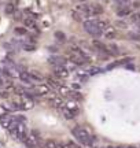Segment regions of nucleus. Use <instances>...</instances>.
<instances>
[{"label":"nucleus","instance_id":"nucleus-3","mask_svg":"<svg viewBox=\"0 0 140 148\" xmlns=\"http://www.w3.org/2000/svg\"><path fill=\"white\" fill-rule=\"evenodd\" d=\"M67 59L71 63L77 64V66H84V64L89 63V56L78 47H69V49H67Z\"/></svg>","mask_w":140,"mask_h":148},{"label":"nucleus","instance_id":"nucleus-19","mask_svg":"<svg viewBox=\"0 0 140 148\" xmlns=\"http://www.w3.org/2000/svg\"><path fill=\"white\" fill-rule=\"evenodd\" d=\"M15 33L16 34H22V36H23V34H26V29H25V27H16Z\"/></svg>","mask_w":140,"mask_h":148},{"label":"nucleus","instance_id":"nucleus-5","mask_svg":"<svg viewBox=\"0 0 140 148\" xmlns=\"http://www.w3.org/2000/svg\"><path fill=\"white\" fill-rule=\"evenodd\" d=\"M33 93H34V96H43V95H47L49 92V88L48 85L45 84H38V85H33Z\"/></svg>","mask_w":140,"mask_h":148},{"label":"nucleus","instance_id":"nucleus-4","mask_svg":"<svg viewBox=\"0 0 140 148\" xmlns=\"http://www.w3.org/2000/svg\"><path fill=\"white\" fill-rule=\"evenodd\" d=\"M75 10H78L80 12H82L85 15L86 19H89L92 16H97L103 14V7L100 4H96V3H84V4H80Z\"/></svg>","mask_w":140,"mask_h":148},{"label":"nucleus","instance_id":"nucleus-11","mask_svg":"<svg viewBox=\"0 0 140 148\" xmlns=\"http://www.w3.org/2000/svg\"><path fill=\"white\" fill-rule=\"evenodd\" d=\"M71 15H73V18H74L75 21H78V22H84V21H86L85 15H84L82 12H80L78 10H74L73 12H71Z\"/></svg>","mask_w":140,"mask_h":148},{"label":"nucleus","instance_id":"nucleus-15","mask_svg":"<svg viewBox=\"0 0 140 148\" xmlns=\"http://www.w3.org/2000/svg\"><path fill=\"white\" fill-rule=\"evenodd\" d=\"M49 103L52 104L54 107H62V100L60 99H58V97H54V99H49Z\"/></svg>","mask_w":140,"mask_h":148},{"label":"nucleus","instance_id":"nucleus-14","mask_svg":"<svg viewBox=\"0 0 140 148\" xmlns=\"http://www.w3.org/2000/svg\"><path fill=\"white\" fill-rule=\"evenodd\" d=\"M55 74H56V77H66V75H67V71H66L65 66H63V67H56Z\"/></svg>","mask_w":140,"mask_h":148},{"label":"nucleus","instance_id":"nucleus-13","mask_svg":"<svg viewBox=\"0 0 140 148\" xmlns=\"http://www.w3.org/2000/svg\"><path fill=\"white\" fill-rule=\"evenodd\" d=\"M62 115L65 116L66 119H73L75 116V114H73L71 111L67 108V107H65V106H62Z\"/></svg>","mask_w":140,"mask_h":148},{"label":"nucleus","instance_id":"nucleus-1","mask_svg":"<svg viewBox=\"0 0 140 148\" xmlns=\"http://www.w3.org/2000/svg\"><path fill=\"white\" fill-rule=\"evenodd\" d=\"M84 29L86 33H89L91 36H102L103 30L108 26V22L106 19H86L82 22Z\"/></svg>","mask_w":140,"mask_h":148},{"label":"nucleus","instance_id":"nucleus-8","mask_svg":"<svg viewBox=\"0 0 140 148\" xmlns=\"http://www.w3.org/2000/svg\"><path fill=\"white\" fill-rule=\"evenodd\" d=\"M107 44V42H106ZM119 53V48L115 45V44H111V42H108L107 44V55L108 56H117Z\"/></svg>","mask_w":140,"mask_h":148},{"label":"nucleus","instance_id":"nucleus-16","mask_svg":"<svg viewBox=\"0 0 140 148\" xmlns=\"http://www.w3.org/2000/svg\"><path fill=\"white\" fill-rule=\"evenodd\" d=\"M130 21L140 23V12H133V14H130Z\"/></svg>","mask_w":140,"mask_h":148},{"label":"nucleus","instance_id":"nucleus-6","mask_svg":"<svg viewBox=\"0 0 140 148\" xmlns=\"http://www.w3.org/2000/svg\"><path fill=\"white\" fill-rule=\"evenodd\" d=\"M21 79L22 81H25V82H27V84H34V82H37V81H40V77H37V75H33L32 73H27V71H25V73H21Z\"/></svg>","mask_w":140,"mask_h":148},{"label":"nucleus","instance_id":"nucleus-10","mask_svg":"<svg viewBox=\"0 0 140 148\" xmlns=\"http://www.w3.org/2000/svg\"><path fill=\"white\" fill-rule=\"evenodd\" d=\"M51 62H54L52 64H55L56 67H63L66 63V58L65 56H54L51 59Z\"/></svg>","mask_w":140,"mask_h":148},{"label":"nucleus","instance_id":"nucleus-17","mask_svg":"<svg viewBox=\"0 0 140 148\" xmlns=\"http://www.w3.org/2000/svg\"><path fill=\"white\" fill-rule=\"evenodd\" d=\"M14 11H15V8H14V4H12V3L7 4V7H5V12H7V14H12Z\"/></svg>","mask_w":140,"mask_h":148},{"label":"nucleus","instance_id":"nucleus-12","mask_svg":"<svg viewBox=\"0 0 140 148\" xmlns=\"http://www.w3.org/2000/svg\"><path fill=\"white\" fill-rule=\"evenodd\" d=\"M56 148H81L78 144L73 143V141H67V143H58Z\"/></svg>","mask_w":140,"mask_h":148},{"label":"nucleus","instance_id":"nucleus-18","mask_svg":"<svg viewBox=\"0 0 140 148\" xmlns=\"http://www.w3.org/2000/svg\"><path fill=\"white\" fill-rule=\"evenodd\" d=\"M25 23H26L27 26H30V27L36 26V22H34V19H32V18H26V19H25Z\"/></svg>","mask_w":140,"mask_h":148},{"label":"nucleus","instance_id":"nucleus-7","mask_svg":"<svg viewBox=\"0 0 140 148\" xmlns=\"http://www.w3.org/2000/svg\"><path fill=\"white\" fill-rule=\"evenodd\" d=\"M130 14H132V8L128 4L119 5L118 8H117V15H119V16H128Z\"/></svg>","mask_w":140,"mask_h":148},{"label":"nucleus","instance_id":"nucleus-9","mask_svg":"<svg viewBox=\"0 0 140 148\" xmlns=\"http://www.w3.org/2000/svg\"><path fill=\"white\" fill-rule=\"evenodd\" d=\"M102 34L106 37V38L111 40V38H114V37L117 36V30H115L114 27H111V26H107L106 29H104V30H103Z\"/></svg>","mask_w":140,"mask_h":148},{"label":"nucleus","instance_id":"nucleus-2","mask_svg":"<svg viewBox=\"0 0 140 148\" xmlns=\"http://www.w3.org/2000/svg\"><path fill=\"white\" fill-rule=\"evenodd\" d=\"M71 134L73 137L77 140L78 144H82V145H86V147H92L93 143H95V137L88 129L81 126H75L71 129Z\"/></svg>","mask_w":140,"mask_h":148}]
</instances>
